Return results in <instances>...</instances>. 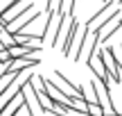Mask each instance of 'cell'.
Instances as JSON below:
<instances>
[{
  "mask_svg": "<svg viewBox=\"0 0 122 116\" xmlns=\"http://www.w3.org/2000/svg\"><path fill=\"white\" fill-rule=\"evenodd\" d=\"M111 84H113V82L97 80V77H93V82H91V89H93V93H95V103H100L102 107H104V116L115 112L113 100H111Z\"/></svg>",
  "mask_w": 122,
  "mask_h": 116,
  "instance_id": "1",
  "label": "cell"
},
{
  "mask_svg": "<svg viewBox=\"0 0 122 116\" xmlns=\"http://www.w3.org/2000/svg\"><path fill=\"white\" fill-rule=\"evenodd\" d=\"M100 52L104 57V66H106V73H109V80L120 84L122 82V64H120L118 55H115V48L113 46H104V48H100Z\"/></svg>",
  "mask_w": 122,
  "mask_h": 116,
  "instance_id": "2",
  "label": "cell"
},
{
  "mask_svg": "<svg viewBox=\"0 0 122 116\" xmlns=\"http://www.w3.org/2000/svg\"><path fill=\"white\" fill-rule=\"evenodd\" d=\"M27 77H30V75H25V73H18V75L14 77L11 82H7V87L0 91V112H2L7 105H11V103H14V98L20 93V89H23V84H25Z\"/></svg>",
  "mask_w": 122,
  "mask_h": 116,
  "instance_id": "3",
  "label": "cell"
},
{
  "mask_svg": "<svg viewBox=\"0 0 122 116\" xmlns=\"http://www.w3.org/2000/svg\"><path fill=\"white\" fill-rule=\"evenodd\" d=\"M23 93V100H25V109L30 116H39V112H36V107H39V100H36V93H34V87H32V75L25 80V84H23L20 89ZM41 109V107H39Z\"/></svg>",
  "mask_w": 122,
  "mask_h": 116,
  "instance_id": "4",
  "label": "cell"
},
{
  "mask_svg": "<svg viewBox=\"0 0 122 116\" xmlns=\"http://www.w3.org/2000/svg\"><path fill=\"white\" fill-rule=\"evenodd\" d=\"M115 12H118V9H115V5H113V2H106L104 7L97 12V14H93V16L88 18V23H86V25L91 27V30H97V27H102V25H104V23L109 21V18L113 16Z\"/></svg>",
  "mask_w": 122,
  "mask_h": 116,
  "instance_id": "5",
  "label": "cell"
},
{
  "mask_svg": "<svg viewBox=\"0 0 122 116\" xmlns=\"http://www.w3.org/2000/svg\"><path fill=\"white\" fill-rule=\"evenodd\" d=\"M39 16H41V12H32L30 16H27V18L23 16L20 21H18L16 25H14V32H11V34H23V32H25V30H27V27H30V25H32V23H34V21H36Z\"/></svg>",
  "mask_w": 122,
  "mask_h": 116,
  "instance_id": "6",
  "label": "cell"
},
{
  "mask_svg": "<svg viewBox=\"0 0 122 116\" xmlns=\"http://www.w3.org/2000/svg\"><path fill=\"white\" fill-rule=\"evenodd\" d=\"M86 112H88V116H104V107L100 103H88Z\"/></svg>",
  "mask_w": 122,
  "mask_h": 116,
  "instance_id": "7",
  "label": "cell"
},
{
  "mask_svg": "<svg viewBox=\"0 0 122 116\" xmlns=\"http://www.w3.org/2000/svg\"><path fill=\"white\" fill-rule=\"evenodd\" d=\"M9 62H11V55H9L7 48H2V50H0V64H5V66H7Z\"/></svg>",
  "mask_w": 122,
  "mask_h": 116,
  "instance_id": "8",
  "label": "cell"
},
{
  "mask_svg": "<svg viewBox=\"0 0 122 116\" xmlns=\"http://www.w3.org/2000/svg\"><path fill=\"white\" fill-rule=\"evenodd\" d=\"M59 2H61V0H48V5H45V12H57Z\"/></svg>",
  "mask_w": 122,
  "mask_h": 116,
  "instance_id": "9",
  "label": "cell"
},
{
  "mask_svg": "<svg viewBox=\"0 0 122 116\" xmlns=\"http://www.w3.org/2000/svg\"><path fill=\"white\" fill-rule=\"evenodd\" d=\"M41 116H45V114H41Z\"/></svg>",
  "mask_w": 122,
  "mask_h": 116,
  "instance_id": "10",
  "label": "cell"
},
{
  "mask_svg": "<svg viewBox=\"0 0 122 116\" xmlns=\"http://www.w3.org/2000/svg\"><path fill=\"white\" fill-rule=\"evenodd\" d=\"M120 116H122V114H120Z\"/></svg>",
  "mask_w": 122,
  "mask_h": 116,
  "instance_id": "11",
  "label": "cell"
}]
</instances>
